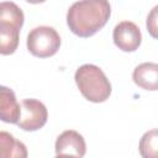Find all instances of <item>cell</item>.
Here are the masks:
<instances>
[{
    "mask_svg": "<svg viewBox=\"0 0 158 158\" xmlns=\"http://www.w3.org/2000/svg\"><path fill=\"white\" fill-rule=\"evenodd\" d=\"M26 1L30 4H41V2H44L46 0H26Z\"/></svg>",
    "mask_w": 158,
    "mask_h": 158,
    "instance_id": "obj_14",
    "label": "cell"
},
{
    "mask_svg": "<svg viewBox=\"0 0 158 158\" xmlns=\"http://www.w3.org/2000/svg\"><path fill=\"white\" fill-rule=\"evenodd\" d=\"M132 79L136 85L144 90H158V64L152 62L138 64L132 73Z\"/></svg>",
    "mask_w": 158,
    "mask_h": 158,
    "instance_id": "obj_8",
    "label": "cell"
},
{
    "mask_svg": "<svg viewBox=\"0 0 158 158\" xmlns=\"http://www.w3.org/2000/svg\"><path fill=\"white\" fill-rule=\"evenodd\" d=\"M81 95L91 102H104L111 95V84L101 68L95 64L80 65L74 75Z\"/></svg>",
    "mask_w": 158,
    "mask_h": 158,
    "instance_id": "obj_2",
    "label": "cell"
},
{
    "mask_svg": "<svg viewBox=\"0 0 158 158\" xmlns=\"http://www.w3.org/2000/svg\"><path fill=\"white\" fill-rule=\"evenodd\" d=\"M112 38L116 47L123 52H135L142 42L141 31L132 21L118 22L114 28Z\"/></svg>",
    "mask_w": 158,
    "mask_h": 158,
    "instance_id": "obj_5",
    "label": "cell"
},
{
    "mask_svg": "<svg viewBox=\"0 0 158 158\" xmlns=\"http://www.w3.org/2000/svg\"><path fill=\"white\" fill-rule=\"evenodd\" d=\"M146 26H147V31L148 33L158 40V5H156L148 14L147 16V21H146Z\"/></svg>",
    "mask_w": 158,
    "mask_h": 158,
    "instance_id": "obj_13",
    "label": "cell"
},
{
    "mask_svg": "<svg viewBox=\"0 0 158 158\" xmlns=\"http://www.w3.org/2000/svg\"><path fill=\"white\" fill-rule=\"evenodd\" d=\"M48 118L46 105L37 99H25L21 101V116L16 123L23 131H37L42 128Z\"/></svg>",
    "mask_w": 158,
    "mask_h": 158,
    "instance_id": "obj_4",
    "label": "cell"
},
{
    "mask_svg": "<svg viewBox=\"0 0 158 158\" xmlns=\"http://www.w3.org/2000/svg\"><path fill=\"white\" fill-rule=\"evenodd\" d=\"M111 15L109 0H79L67 12L69 30L79 37H90L101 30Z\"/></svg>",
    "mask_w": 158,
    "mask_h": 158,
    "instance_id": "obj_1",
    "label": "cell"
},
{
    "mask_svg": "<svg viewBox=\"0 0 158 158\" xmlns=\"http://www.w3.org/2000/svg\"><path fill=\"white\" fill-rule=\"evenodd\" d=\"M56 156H74V157H84L86 153V144L84 137L74 131L67 130L63 131L56 141Z\"/></svg>",
    "mask_w": 158,
    "mask_h": 158,
    "instance_id": "obj_6",
    "label": "cell"
},
{
    "mask_svg": "<svg viewBox=\"0 0 158 158\" xmlns=\"http://www.w3.org/2000/svg\"><path fill=\"white\" fill-rule=\"evenodd\" d=\"M60 47V37L51 26H38L27 35V49L38 58L54 56Z\"/></svg>",
    "mask_w": 158,
    "mask_h": 158,
    "instance_id": "obj_3",
    "label": "cell"
},
{
    "mask_svg": "<svg viewBox=\"0 0 158 158\" xmlns=\"http://www.w3.org/2000/svg\"><path fill=\"white\" fill-rule=\"evenodd\" d=\"M138 149L143 158H158V128L149 130L141 137Z\"/></svg>",
    "mask_w": 158,
    "mask_h": 158,
    "instance_id": "obj_12",
    "label": "cell"
},
{
    "mask_svg": "<svg viewBox=\"0 0 158 158\" xmlns=\"http://www.w3.org/2000/svg\"><path fill=\"white\" fill-rule=\"evenodd\" d=\"M20 27L7 23H0V53L2 56L12 54L19 46Z\"/></svg>",
    "mask_w": 158,
    "mask_h": 158,
    "instance_id": "obj_10",
    "label": "cell"
},
{
    "mask_svg": "<svg viewBox=\"0 0 158 158\" xmlns=\"http://www.w3.org/2000/svg\"><path fill=\"white\" fill-rule=\"evenodd\" d=\"M21 116V104L17 102L15 93L7 88H0V117L6 123H17Z\"/></svg>",
    "mask_w": 158,
    "mask_h": 158,
    "instance_id": "obj_7",
    "label": "cell"
},
{
    "mask_svg": "<svg viewBox=\"0 0 158 158\" xmlns=\"http://www.w3.org/2000/svg\"><path fill=\"white\" fill-rule=\"evenodd\" d=\"M23 12L22 10L12 1H2L0 4V23L14 25L22 27L23 25Z\"/></svg>",
    "mask_w": 158,
    "mask_h": 158,
    "instance_id": "obj_11",
    "label": "cell"
},
{
    "mask_svg": "<svg viewBox=\"0 0 158 158\" xmlns=\"http://www.w3.org/2000/svg\"><path fill=\"white\" fill-rule=\"evenodd\" d=\"M0 156L2 158H25L27 157L26 146L15 139L12 135L1 131L0 132Z\"/></svg>",
    "mask_w": 158,
    "mask_h": 158,
    "instance_id": "obj_9",
    "label": "cell"
}]
</instances>
